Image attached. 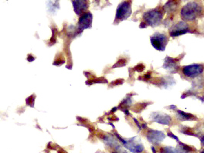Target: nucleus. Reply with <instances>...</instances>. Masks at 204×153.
Here are the masks:
<instances>
[{
  "mask_svg": "<svg viewBox=\"0 0 204 153\" xmlns=\"http://www.w3.org/2000/svg\"><path fill=\"white\" fill-rule=\"evenodd\" d=\"M201 10V6L197 2H190L182 9L181 16L184 20L192 21L200 14Z\"/></svg>",
  "mask_w": 204,
  "mask_h": 153,
  "instance_id": "f257e3e1",
  "label": "nucleus"
},
{
  "mask_svg": "<svg viewBox=\"0 0 204 153\" xmlns=\"http://www.w3.org/2000/svg\"><path fill=\"white\" fill-rule=\"evenodd\" d=\"M168 37L166 35L162 34L159 32H155V34L151 37V43L154 48L159 51H164L165 46L168 43Z\"/></svg>",
  "mask_w": 204,
  "mask_h": 153,
  "instance_id": "f03ea898",
  "label": "nucleus"
},
{
  "mask_svg": "<svg viewBox=\"0 0 204 153\" xmlns=\"http://www.w3.org/2000/svg\"><path fill=\"white\" fill-rule=\"evenodd\" d=\"M162 12L156 9H153L148 11L144 14V19L147 24L152 26H155L159 25L162 20Z\"/></svg>",
  "mask_w": 204,
  "mask_h": 153,
  "instance_id": "7ed1b4c3",
  "label": "nucleus"
},
{
  "mask_svg": "<svg viewBox=\"0 0 204 153\" xmlns=\"http://www.w3.org/2000/svg\"><path fill=\"white\" fill-rule=\"evenodd\" d=\"M132 14V8H131V2H123L118 6L116 12V19L122 21L128 19Z\"/></svg>",
  "mask_w": 204,
  "mask_h": 153,
  "instance_id": "20e7f679",
  "label": "nucleus"
},
{
  "mask_svg": "<svg viewBox=\"0 0 204 153\" xmlns=\"http://www.w3.org/2000/svg\"><path fill=\"white\" fill-rule=\"evenodd\" d=\"M183 74L186 76L195 77L203 73V66L200 64H193L185 66L183 69Z\"/></svg>",
  "mask_w": 204,
  "mask_h": 153,
  "instance_id": "39448f33",
  "label": "nucleus"
},
{
  "mask_svg": "<svg viewBox=\"0 0 204 153\" xmlns=\"http://www.w3.org/2000/svg\"><path fill=\"white\" fill-rule=\"evenodd\" d=\"M189 31V26L185 22H179L169 30V33L172 37H178L182 34H185Z\"/></svg>",
  "mask_w": 204,
  "mask_h": 153,
  "instance_id": "423d86ee",
  "label": "nucleus"
},
{
  "mask_svg": "<svg viewBox=\"0 0 204 153\" xmlns=\"http://www.w3.org/2000/svg\"><path fill=\"white\" fill-rule=\"evenodd\" d=\"M123 143L125 145V147L129 149L131 152L134 153H139L143 151V145L141 143H139L138 141H136V139H132L128 140V141H125L124 140Z\"/></svg>",
  "mask_w": 204,
  "mask_h": 153,
  "instance_id": "0eeeda50",
  "label": "nucleus"
},
{
  "mask_svg": "<svg viewBox=\"0 0 204 153\" xmlns=\"http://www.w3.org/2000/svg\"><path fill=\"white\" fill-rule=\"evenodd\" d=\"M147 137L150 142L154 143L155 145H158L165 139V134L159 131H150L148 132Z\"/></svg>",
  "mask_w": 204,
  "mask_h": 153,
  "instance_id": "6e6552de",
  "label": "nucleus"
},
{
  "mask_svg": "<svg viewBox=\"0 0 204 153\" xmlns=\"http://www.w3.org/2000/svg\"><path fill=\"white\" fill-rule=\"evenodd\" d=\"M79 26L82 29H88L91 27V23H92V14L90 12L83 14V16H81L79 19Z\"/></svg>",
  "mask_w": 204,
  "mask_h": 153,
  "instance_id": "1a4fd4ad",
  "label": "nucleus"
},
{
  "mask_svg": "<svg viewBox=\"0 0 204 153\" xmlns=\"http://www.w3.org/2000/svg\"><path fill=\"white\" fill-rule=\"evenodd\" d=\"M72 3L76 15H81L88 7V3L87 1H72Z\"/></svg>",
  "mask_w": 204,
  "mask_h": 153,
  "instance_id": "9d476101",
  "label": "nucleus"
},
{
  "mask_svg": "<svg viewBox=\"0 0 204 153\" xmlns=\"http://www.w3.org/2000/svg\"><path fill=\"white\" fill-rule=\"evenodd\" d=\"M163 67H164L165 69L169 70H174V72L177 71V69H178L176 60L172 59V58L170 57H167L166 59H165V64L163 65Z\"/></svg>",
  "mask_w": 204,
  "mask_h": 153,
  "instance_id": "9b49d317",
  "label": "nucleus"
},
{
  "mask_svg": "<svg viewBox=\"0 0 204 153\" xmlns=\"http://www.w3.org/2000/svg\"><path fill=\"white\" fill-rule=\"evenodd\" d=\"M161 153H177V151L175 148H172V147H166L162 149Z\"/></svg>",
  "mask_w": 204,
  "mask_h": 153,
  "instance_id": "f8f14e48",
  "label": "nucleus"
},
{
  "mask_svg": "<svg viewBox=\"0 0 204 153\" xmlns=\"http://www.w3.org/2000/svg\"><path fill=\"white\" fill-rule=\"evenodd\" d=\"M178 114H179L182 116V118H183V120L189 119L190 118H193V116H192V114H185V112H183V111H178Z\"/></svg>",
  "mask_w": 204,
  "mask_h": 153,
  "instance_id": "ddd939ff",
  "label": "nucleus"
},
{
  "mask_svg": "<svg viewBox=\"0 0 204 153\" xmlns=\"http://www.w3.org/2000/svg\"><path fill=\"white\" fill-rule=\"evenodd\" d=\"M121 153H127V152H125V151H122V152H121Z\"/></svg>",
  "mask_w": 204,
  "mask_h": 153,
  "instance_id": "4468645a",
  "label": "nucleus"
}]
</instances>
